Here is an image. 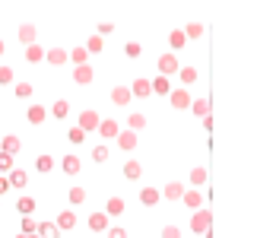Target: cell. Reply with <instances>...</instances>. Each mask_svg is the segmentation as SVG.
I'll return each instance as SVG.
<instances>
[{
  "label": "cell",
  "mask_w": 257,
  "mask_h": 238,
  "mask_svg": "<svg viewBox=\"0 0 257 238\" xmlns=\"http://www.w3.org/2000/svg\"><path fill=\"white\" fill-rule=\"evenodd\" d=\"M210 222H213L210 210H200V213H194V219H191V229H194L197 235H210Z\"/></svg>",
  "instance_id": "cell-1"
},
{
  "label": "cell",
  "mask_w": 257,
  "mask_h": 238,
  "mask_svg": "<svg viewBox=\"0 0 257 238\" xmlns=\"http://www.w3.org/2000/svg\"><path fill=\"white\" fill-rule=\"evenodd\" d=\"M159 70H162V76L175 73V70H178V57H175V54H162V57H159Z\"/></svg>",
  "instance_id": "cell-2"
},
{
  "label": "cell",
  "mask_w": 257,
  "mask_h": 238,
  "mask_svg": "<svg viewBox=\"0 0 257 238\" xmlns=\"http://www.w3.org/2000/svg\"><path fill=\"white\" fill-rule=\"evenodd\" d=\"M35 232H38V238H61V229H57L54 222H42V225H35Z\"/></svg>",
  "instance_id": "cell-3"
},
{
  "label": "cell",
  "mask_w": 257,
  "mask_h": 238,
  "mask_svg": "<svg viewBox=\"0 0 257 238\" xmlns=\"http://www.w3.org/2000/svg\"><path fill=\"white\" fill-rule=\"evenodd\" d=\"M98 127V114L95 111H83L80 114V131H95Z\"/></svg>",
  "instance_id": "cell-4"
},
{
  "label": "cell",
  "mask_w": 257,
  "mask_h": 238,
  "mask_svg": "<svg viewBox=\"0 0 257 238\" xmlns=\"http://www.w3.org/2000/svg\"><path fill=\"white\" fill-rule=\"evenodd\" d=\"M172 95V108H187L191 105V95L184 92V89H175V92H169Z\"/></svg>",
  "instance_id": "cell-5"
},
{
  "label": "cell",
  "mask_w": 257,
  "mask_h": 238,
  "mask_svg": "<svg viewBox=\"0 0 257 238\" xmlns=\"http://www.w3.org/2000/svg\"><path fill=\"white\" fill-rule=\"evenodd\" d=\"M89 229H92V232L108 229V216L105 213H92V216H89Z\"/></svg>",
  "instance_id": "cell-6"
},
{
  "label": "cell",
  "mask_w": 257,
  "mask_h": 238,
  "mask_svg": "<svg viewBox=\"0 0 257 238\" xmlns=\"http://www.w3.org/2000/svg\"><path fill=\"white\" fill-rule=\"evenodd\" d=\"M150 89H153L156 95H169L172 92V83H169V76H159L156 83H150Z\"/></svg>",
  "instance_id": "cell-7"
},
{
  "label": "cell",
  "mask_w": 257,
  "mask_h": 238,
  "mask_svg": "<svg viewBox=\"0 0 257 238\" xmlns=\"http://www.w3.org/2000/svg\"><path fill=\"white\" fill-rule=\"evenodd\" d=\"M111 102L114 105H127V102H131V89H124V86L111 89Z\"/></svg>",
  "instance_id": "cell-8"
},
{
  "label": "cell",
  "mask_w": 257,
  "mask_h": 238,
  "mask_svg": "<svg viewBox=\"0 0 257 238\" xmlns=\"http://www.w3.org/2000/svg\"><path fill=\"white\" fill-rule=\"evenodd\" d=\"M140 200L146 206H156V203H159V191H156V187H143V191H140Z\"/></svg>",
  "instance_id": "cell-9"
},
{
  "label": "cell",
  "mask_w": 257,
  "mask_h": 238,
  "mask_svg": "<svg viewBox=\"0 0 257 238\" xmlns=\"http://www.w3.org/2000/svg\"><path fill=\"white\" fill-rule=\"evenodd\" d=\"M98 134L102 137H117V121H111V117H108V121H98Z\"/></svg>",
  "instance_id": "cell-10"
},
{
  "label": "cell",
  "mask_w": 257,
  "mask_h": 238,
  "mask_svg": "<svg viewBox=\"0 0 257 238\" xmlns=\"http://www.w3.org/2000/svg\"><path fill=\"white\" fill-rule=\"evenodd\" d=\"M117 143H121L124 150H134V146H137V134H134V131H124V134H117Z\"/></svg>",
  "instance_id": "cell-11"
},
{
  "label": "cell",
  "mask_w": 257,
  "mask_h": 238,
  "mask_svg": "<svg viewBox=\"0 0 257 238\" xmlns=\"http://www.w3.org/2000/svg\"><path fill=\"white\" fill-rule=\"evenodd\" d=\"M153 89H150V79H137V83L131 86V95H150Z\"/></svg>",
  "instance_id": "cell-12"
},
{
  "label": "cell",
  "mask_w": 257,
  "mask_h": 238,
  "mask_svg": "<svg viewBox=\"0 0 257 238\" xmlns=\"http://www.w3.org/2000/svg\"><path fill=\"white\" fill-rule=\"evenodd\" d=\"M73 225H76V216H73L70 210H67V213H61V216H57V229H73Z\"/></svg>",
  "instance_id": "cell-13"
},
{
  "label": "cell",
  "mask_w": 257,
  "mask_h": 238,
  "mask_svg": "<svg viewBox=\"0 0 257 238\" xmlns=\"http://www.w3.org/2000/svg\"><path fill=\"white\" fill-rule=\"evenodd\" d=\"M76 83H92V67H86V64H80L76 67Z\"/></svg>",
  "instance_id": "cell-14"
},
{
  "label": "cell",
  "mask_w": 257,
  "mask_h": 238,
  "mask_svg": "<svg viewBox=\"0 0 257 238\" xmlns=\"http://www.w3.org/2000/svg\"><path fill=\"white\" fill-rule=\"evenodd\" d=\"M7 181H10V187H23V184L29 181V178H26V172H23V168H16V172H10V178H7Z\"/></svg>",
  "instance_id": "cell-15"
},
{
  "label": "cell",
  "mask_w": 257,
  "mask_h": 238,
  "mask_svg": "<svg viewBox=\"0 0 257 238\" xmlns=\"http://www.w3.org/2000/svg\"><path fill=\"white\" fill-rule=\"evenodd\" d=\"M61 165H64V172H67V175H76V172H80V159H76V156H67Z\"/></svg>",
  "instance_id": "cell-16"
},
{
  "label": "cell",
  "mask_w": 257,
  "mask_h": 238,
  "mask_svg": "<svg viewBox=\"0 0 257 238\" xmlns=\"http://www.w3.org/2000/svg\"><path fill=\"white\" fill-rule=\"evenodd\" d=\"M162 194H165V197H169V200H178V197H181V194H184V187L172 181V184H165V191H162Z\"/></svg>",
  "instance_id": "cell-17"
},
{
  "label": "cell",
  "mask_w": 257,
  "mask_h": 238,
  "mask_svg": "<svg viewBox=\"0 0 257 238\" xmlns=\"http://www.w3.org/2000/svg\"><path fill=\"white\" fill-rule=\"evenodd\" d=\"M29 121H32V124H42L45 121V108L42 105H32V108H29Z\"/></svg>",
  "instance_id": "cell-18"
},
{
  "label": "cell",
  "mask_w": 257,
  "mask_h": 238,
  "mask_svg": "<svg viewBox=\"0 0 257 238\" xmlns=\"http://www.w3.org/2000/svg\"><path fill=\"white\" fill-rule=\"evenodd\" d=\"M19 42L32 45V42H35V29H32V26H23V29H19Z\"/></svg>",
  "instance_id": "cell-19"
},
{
  "label": "cell",
  "mask_w": 257,
  "mask_h": 238,
  "mask_svg": "<svg viewBox=\"0 0 257 238\" xmlns=\"http://www.w3.org/2000/svg\"><path fill=\"white\" fill-rule=\"evenodd\" d=\"M108 213H111V216L124 213V200H121V197H111V200H108Z\"/></svg>",
  "instance_id": "cell-20"
},
{
  "label": "cell",
  "mask_w": 257,
  "mask_h": 238,
  "mask_svg": "<svg viewBox=\"0 0 257 238\" xmlns=\"http://www.w3.org/2000/svg\"><path fill=\"white\" fill-rule=\"evenodd\" d=\"M45 57H48L51 64H64V61H67V51H61V48H54V51H48Z\"/></svg>",
  "instance_id": "cell-21"
},
{
  "label": "cell",
  "mask_w": 257,
  "mask_h": 238,
  "mask_svg": "<svg viewBox=\"0 0 257 238\" xmlns=\"http://www.w3.org/2000/svg\"><path fill=\"white\" fill-rule=\"evenodd\" d=\"M4 153H10V156L19 153V137H7V140H4Z\"/></svg>",
  "instance_id": "cell-22"
},
{
  "label": "cell",
  "mask_w": 257,
  "mask_h": 238,
  "mask_svg": "<svg viewBox=\"0 0 257 238\" xmlns=\"http://www.w3.org/2000/svg\"><path fill=\"white\" fill-rule=\"evenodd\" d=\"M181 197H184V203H187V206H194V210H197V206L203 203V200H200V194H197V191H187V194H181Z\"/></svg>",
  "instance_id": "cell-23"
},
{
  "label": "cell",
  "mask_w": 257,
  "mask_h": 238,
  "mask_svg": "<svg viewBox=\"0 0 257 238\" xmlns=\"http://www.w3.org/2000/svg\"><path fill=\"white\" fill-rule=\"evenodd\" d=\"M35 165H38V172H51V168H54L51 156H38V159H35Z\"/></svg>",
  "instance_id": "cell-24"
},
{
  "label": "cell",
  "mask_w": 257,
  "mask_h": 238,
  "mask_svg": "<svg viewBox=\"0 0 257 238\" xmlns=\"http://www.w3.org/2000/svg\"><path fill=\"white\" fill-rule=\"evenodd\" d=\"M86 51H89V54H98V51H102V38H98V35H92V38L86 42Z\"/></svg>",
  "instance_id": "cell-25"
},
{
  "label": "cell",
  "mask_w": 257,
  "mask_h": 238,
  "mask_svg": "<svg viewBox=\"0 0 257 238\" xmlns=\"http://www.w3.org/2000/svg\"><path fill=\"white\" fill-rule=\"evenodd\" d=\"M29 61H32V64H38V61H42V57H45V51H42V48H38V45H29Z\"/></svg>",
  "instance_id": "cell-26"
},
{
  "label": "cell",
  "mask_w": 257,
  "mask_h": 238,
  "mask_svg": "<svg viewBox=\"0 0 257 238\" xmlns=\"http://www.w3.org/2000/svg\"><path fill=\"white\" fill-rule=\"evenodd\" d=\"M32 210H35V200H32V197H23V200H19V213L29 216Z\"/></svg>",
  "instance_id": "cell-27"
},
{
  "label": "cell",
  "mask_w": 257,
  "mask_h": 238,
  "mask_svg": "<svg viewBox=\"0 0 257 238\" xmlns=\"http://www.w3.org/2000/svg\"><path fill=\"white\" fill-rule=\"evenodd\" d=\"M86 57H89V51H86V48H76V51L70 54V61H73L76 67H80V64H86Z\"/></svg>",
  "instance_id": "cell-28"
},
{
  "label": "cell",
  "mask_w": 257,
  "mask_h": 238,
  "mask_svg": "<svg viewBox=\"0 0 257 238\" xmlns=\"http://www.w3.org/2000/svg\"><path fill=\"white\" fill-rule=\"evenodd\" d=\"M124 175L127 178H140V162H127L124 165Z\"/></svg>",
  "instance_id": "cell-29"
},
{
  "label": "cell",
  "mask_w": 257,
  "mask_h": 238,
  "mask_svg": "<svg viewBox=\"0 0 257 238\" xmlns=\"http://www.w3.org/2000/svg\"><path fill=\"white\" fill-rule=\"evenodd\" d=\"M184 35H187V38H200V35H203V26H200V23H191Z\"/></svg>",
  "instance_id": "cell-30"
},
{
  "label": "cell",
  "mask_w": 257,
  "mask_h": 238,
  "mask_svg": "<svg viewBox=\"0 0 257 238\" xmlns=\"http://www.w3.org/2000/svg\"><path fill=\"white\" fill-rule=\"evenodd\" d=\"M67 111H70V105H67L64 98H61V102H54V117H67Z\"/></svg>",
  "instance_id": "cell-31"
},
{
  "label": "cell",
  "mask_w": 257,
  "mask_h": 238,
  "mask_svg": "<svg viewBox=\"0 0 257 238\" xmlns=\"http://www.w3.org/2000/svg\"><path fill=\"white\" fill-rule=\"evenodd\" d=\"M13 168V156L10 153H0V172H10Z\"/></svg>",
  "instance_id": "cell-32"
},
{
  "label": "cell",
  "mask_w": 257,
  "mask_h": 238,
  "mask_svg": "<svg viewBox=\"0 0 257 238\" xmlns=\"http://www.w3.org/2000/svg\"><path fill=\"white\" fill-rule=\"evenodd\" d=\"M169 42H172V48H181V45L187 42V35H184V32H172V35H169Z\"/></svg>",
  "instance_id": "cell-33"
},
{
  "label": "cell",
  "mask_w": 257,
  "mask_h": 238,
  "mask_svg": "<svg viewBox=\"0 0 257 238\" xmlns=\"http://www.w3.org/2000/svg\"><path fill=\"white\" fill-rule=\"evenodd\" d=\"M7 83H13V70H10V67H0V86H7Z\"/></svg>",
  "instance_id": "cell-34"
},
{
  "label": "cell",
  "mask_w": 257,
  "mask_h": 238,
  "mask_svg": "<svg viewBox=\"0 0 257 238\" xmlns=\"http://www.w3.org/2000/svg\"><path fill=\"white\" fill-rule=\"evenodd\" d=\"M16 95L19 98H29V95H32V86H29V83H19L16 86Z\"/></svg>",
  "instance_id": "cell-35"
},
{
  "label": "cell",
  "mask_w": 257,
  "mask_h": 238,
  "mask_svg": "<svg viewBox=\"0 0 257 238\" xmlns=\"http://www.w3.org/2000/svg\"><path fill=\"white\" fill-rule=\"evenodd\" d=\"M70 200L73 203H83L86 200V191H83V187H73V191H70Z\"/></svg>",
  "instance_id": "cell-36"
},
{
  "label": "cell",
  "mask_w": 257,
  "mask_h": 238,
  "mask_svg": "<svg viewBox=\"0 0 257 238\" xmlns=\"http://www.w3.org/2000/svg\"><path fill=\"white\" fill-rule=\"evenodd\" d=\"M131 127H134V131H140V127H146V117H143V114H131Z\"/></svg>",
  "instance_id": "cell-37"
},
{
  "label": "cell",
  "mask_w": 257,
  "mask_h": 238,
  "mask_svg": "<svg viewBox=\"0 0 257 238\" xmlns=\"http://www.w3.org/2000/svg\"><path fill=\"white\" fill-rule=\"evenodd\" d=\"M86 140V131H80V127H73L70 131V143H83Z\"/></svg>",
  "instance_id": "cell-38"
},
{
  "label": "cell",
  "mask_w": 257,
  "mask_h": 238,
  "mask_svg": "<svg viewBox=\"0 0 257 238\" xmlns=\"http://www.w3.org/2000/svg\"><path fill=\"white\" fill-rule=\"evenodd\" d=\"M181 79H184V83H194V79H197V70H194V67H184V70H181Z\"/></svg>",
  "instance_id": "cell-39"
},
{
  "label": "cell",
  "mask_w": 257,
  "mask_h": 238,
  "mask_svg": "<svg viewBox=\"0 0 257 238\" xmlns=\"http://www.w3.org/2000/svg\"><path fill=\"white\" fill-rule=\"evenodd\" d=\"M92 159H95V162H105V159H108V150H105V146H95Z\"/></svg>",
  "instance_id": "cell-40"
},
{
  "label": "cell",
  "mask_w": 257,
  "mask_h": 238,
  "mask_svg": "<svg viewBox=\"0 0 257 238\" xmlns=\"http://www.w3.org/2000/svg\"><path fill=\"white\" fill-rule=\"evenodd\" d=\"M203 178H206V172H203V168H194V172H191V181H194V184H200Z\"/></svg>",
  "instance_id": "cell-41"
},
{
  "label": "cell",
  "mask_w": 257,
  "mask_h": 238,
  "mask_svg": "<svg viewBox=\"0 0 257 238\" xmlns=\"http://www.w3.org/2000/svg\"><path fill=\"white\" fill-rule=\"evenodd\" d=\"M127 57H140V45H137V42L127 45Z\"/></svg>",
  "instance_id": "cell-42"
},
{
  "label": "cell",
  "mask_w": 257,
  "mask_h": 238,
  "mask_svg": "<svg viewBox=\"0 0 257 238\" xmlns=\"http://www.w3.org/2000/svg\"><path fill=\"white\" fill-rule=\"evenodd\" d=\"M162 238H181V232H178V229H175V225H169V229H165V232H162Z\"/></svg>",
  "instance_id": "cell-43"
},
{
  "label": "cell",
  "mask_w": 257,
  "mask_h": 238,
  "mask_svg": "<svg viewBox=\"0 0 257 238\" xmlns=\"http://www.w3.org/2000/svg\"><path fill=\"white\" fill-rule=\"evenodd\" d=\"M191 105H194L197 114H206V102H203V98H200V102H191Z\"/></svg>",
  "instance_id": "cell-44"
},
{
  "label": "cell",
  "mask_w": 257,
  "mask_h": 238,
  "mask_svg": "<svg viewBox=\"0 0 257 238\" xmlns=\"http://www.w3.org/2000/svg\"><path fill=\"white\" fill-rule=\"evenodd\" d=\"M108 238H127L124 229H108Z\"/></svg>",
  "instance_id": "cell-45"
},
{
  "label": "cell",
  "mask_w": 257,
  "mask_h": 238,
  "mask_svg": "<svg viewBox=\"0 0 257 238\" xmlns=\"http://www.w3.org/2000/svg\"><path fill=\"white\" fill-rule=\"evenodd\" d=\"M23 232H35V222L29 219V216H26V219H23Z\"/></svg>",
  "instance_id": "cell-46"
},
{
  "label": "cell",
  "mask_w": 257,
  "mask_h": 238,
  "mask_svg": "<svg viewBox=\"0 0 257 238\" xmlns=\"http://www.w3.org/2000/svg\"><path fill=\"white\" fill-rule=\"evenodd\" d=\"M7 187H10V181H7V178H0V194H4Z\"/></svg>",
  "instance_id": "cell-47"
},
{
  "label": "cell",
  "mask_w": 257,
  "mask_h": 238,
  "mask_svg": "<svg viewBox=\"0 0 257 238\" xmlns=\"http://www.w3.org/2000/svg\"><path fill=\"white\" fill-rule=\"evenodd\" d=\"M16 238H38L35 232H23V235H16Z\"/></svg>",
  "instance_id": "cell-48"
},
{
  "label": "cell",
  "mask_w": 257,
  "mask_h": 238,
  "mask_svg": "<svg viewBox=\"0 0 257 238\" xmlns=\"http://www.w3.org/2000/svg\"><path fill=\"white\" fill-rule=\"evenodd\" d=\"M0 54H4V42H0Z\"/></svg>",
  "instance_id": "cell-49"
}]
</instances>
